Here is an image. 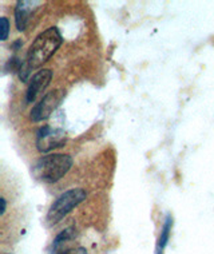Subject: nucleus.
Segmentation results:
<instances>
[{"mask_svg": "<svg viewBox=\"0 0 214 254\" xmlns=\"http://www.w3.org/2000/svg\"><path fill=\"white\" fill-rule=\"evenodd\" d=\"M76 230L74 228H69L63 230L61 234H58L53 244V254H70L71 249L67 248L70 241L75 240Z\"/></svg>", "mask_w": 214, "mask_h": 254, "instance_id": "8", "label": "nucleus"}, {"mask_svg": "<svg viewBox=\"0 0 214 254\" xmlns=\"http://www.w3.org/2000/svg\"><path fill=\"white\" fill-rule=\"evenodd\" d=\"M72 163V157L69 154H48L32 167V176L43 184H55L70 171Z\"/></svg>", "mask_w": 214, "mask_h": 254, "instance_id": "2", "label": "nucleus"}, {"mask_svg": "<svg viewBox=\"0 0 214 254\" xmlns=\"http://www.w3.org/2000/svg\"><path fill=\"white\" fill-rule=\"evenodd\" d=\"M62 42H63V38L57 27H50L36 36V39L32 42L28 49L24 64L19 71V78L22 79L23 82H27L31 71L43 66L44 63L57 53L58 49L62 46Z\"/></svg>", "mask_w": 214, "mask_h": 254, "instance_id": "1", "label": "nucleus"}, {"mask_svg": "<svg viewBox=\"0 0 214 254\" xmlns=\"http://www.w3.org/2000/svg\"><path fill=\"white\" fill-rule=\"evenodd\" d=\"M39 1H30V0H22L16 3L15 7V24L18 31H24L27 24L30 22L32 12L36 9V5H39Z\"/></svg>", "mask_w": 214, "mask_h": 254, "instance_id": "7", "label": "nucleus"}, {"mask_svg": "<svg viewBox=\"0 0 214 254\" xmlns=\"http://www.w3.org/2000/svg\"><path fill=\"white\" fill-rule=\"evenodd\" d=\"M87 193L83 189L76 188L70 189L65 193H62L55 201L51 203L47 211V221L50 225H57L65 218L66 215L74 210L75 207L80 205L86 199Z\"/></svg>", "mask_w": 214, "mask_h": 254, "instance_id": "3", "label": "nucleus"}, {"mask_svg": "<svg viewBox=\"0 0 214 254\" xmlns=\"http://www.w3.org/2000/svg\"><path fill=\"white\" fill-rule=\"evenodd\" d=\"M66 92L63 90H53L47 92L46 95L42 97L38 103H36L30 113V118L34 122H42L51 117L54 111L59 107V105L63 101Z\"/></svg>", "mask_w": 214, "mask_h": 254, "instance_id": "4", "label": "nucleus"}, {"mask_svg": "<svg viewBox=\"0 0 214 254\" xmlns=\"http://www.w3.org/2000/svg\"><path fill=\"white\" fill-rule=\"evenodd\" d=\"M171 226H173V217L169 214L165 219V224L162 226L161 234H159V238H158L157 242V248H155V254H163V250L166 248L169 238H170Z\"/></svg>", "mask_w": 214, "mask_h": 254, "instance_id": "9", "label": "nucleus"}, {"mask_svg": "<svg viewBox=\"0 0 214 254\" xmlns=\"http://www.w3.org/2000/svg\"><path fill=\"white\" fill-rule=\"evenodd\" d=\"M0 202H1V211H0V215H3L5 213V199L1 197L0 198Z\"/></svg>", "mask_w": 214, "mask_h": 254, "instance_id": "12", "label": "nucleus"}, {"mask_svg": "<svg viewBox=\"0 0 214 254\" xmlns=\"http://www.w3.org/2000/svg\"><path fill=\"white\" fill-rule=\"evenodd\" d=\"M53 79V71L50 68H43L34 74V76L30 79L28 88L26 92V101L27 103H34L36 98L48 87V84Z\"/></svg>", "mask_w": 214, "mask_h": 254, "instance_id": "6", "label": "nucleus"}, {"mask_svg": "<svg viewBox=\"0 0 214 254\" xmlns=\"http://www.w3.org/2000/svg\"><path fill=\"white\" fill-rule=\"evenodd\" d=\"M70 254H87V252L83 249V248H78V249L71 250Z\"/></svg>", "mask_w": 214, "mask_h": 254, "instance_id": "11", "label": "nucleus"}, {"mask_svg": "<svg viewBox=\"0 0 214 254\" xmlns=\"http://www.w3.org/2000/svg\"><path fill=\"white\" fill-rule=\"evenodd\" d=\"M0 22H1V40H7L9 34V22L7 18L0 19Z\"/></svg>", "mask_w": 214, "mask_h": 254, "instance_id": "10", "label": "nucleus"}, {"mask_svg": "<svg viewBox=\"0 0 214 254\" xmlns=\"http://www.w3.org/2000/svg\"><path fill=\"white\" fill-rule=\"evenodd\" d=\"M66 143V134L61 128H53L51 126L40 127L36 134V147L40 153H48L59 149Z\"/></svg>", "mask_w": 214, "mask_h": 254, "instance_id": "5", "label": "nucleus"}]
</instances>
